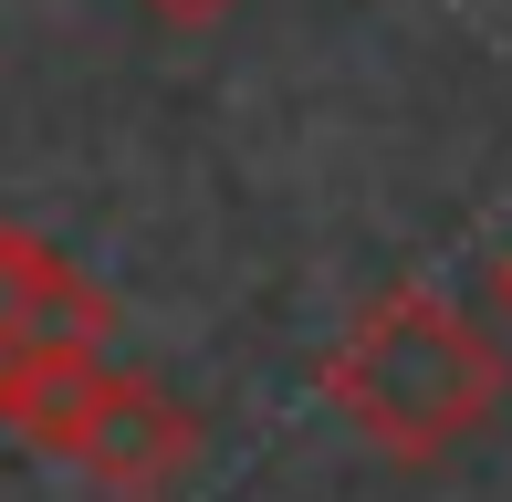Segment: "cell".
<instances>
[{
	"instance_id": "5b68a950",
	"label": "cell",
	"mask_w": 512,
	"mask_h": 502,
	"mask_svg": "<svg viewBox=\"0 0 512 502\" xmlns=\"http://www.w3.org/2000/svg\"><path fill=\"white\" fill-rule=\"evenodd\" d=\"M492 293H502V314H512V251H502V262H492Z\"/></svg>"
},
{
	"instance_id": "277c9868",
	"label": "cell",
	"mask_w": 512,
	"mask_h": 502,
	"mask_svg": "<svg viewBox=\"0 0 512 502\" xmlns=\"http://www.w3.org/2000/svg\"><path fill=\"white\" fill-rule=\"evenodd\" d=\"M147 11H157V21H189V32H199V21H220V11H241V0H147Z\"/></svg>"
},
{
	"instance_id": "3957f363",
	"label": "cell",
	"mask_w": 512,
	"mask_h": 502,
	"mask_svg": "<svg viewBox=\"0 0 512 502\" xmlns=\"http://www.w3.org/2000/svg\"><path fill=\"white\" fill-rule=\"evenodd\" d=\"M115 304L63 241L0 220V356H105Z\"/></svg>"
},
{
	"instance_id": "6da1fadb",
	"label": "cell",
	"mask_w": 512,
	"mask_h": 502,
	"mask_svg": "<svg viewBox=\"0 0 512 502\" xmlns=\"http://www.w3.org/2000/svg\"><path fill=\"white\" fill-rule=\"evenodd\" d=\"M502 398H512V346L471 304H450L429 283H387L324 346V408L377 461H408V471L471 450L502 419Z\"/></svg>"
},
{
	"instance_id": "7a4b0ae2",
	"label": "cell",
	"mask_w": 512,
	"mask_h": 502,
	"mask_svg": "<svg viewBox=\"0 0 512 502\" xmlns=\"http://www.w3.org/2000/svg\"><path fill=\"white\" fill-rule=\"evenodd\" d=\"M0 429H21L32 450L74 461L126 502H157L199 461V408L105 356H0Z\"/></svg>"
}]
</instances>
